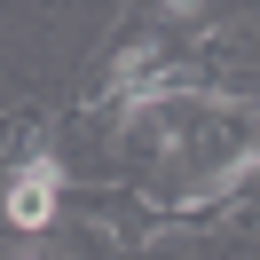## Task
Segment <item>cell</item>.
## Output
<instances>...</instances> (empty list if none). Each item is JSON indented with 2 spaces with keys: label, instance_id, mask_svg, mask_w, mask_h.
Listing matches in <instances>:
<instances>
[{
  "label": "cell",
  "instance_id": "3",
  "mask_svg": "<svg viewBox=\"0 0 260 260\" xmlns=\"http://www.w3.org/2000/svg\"><path fill=\"white\" fill-rule=\"evenodd\" d=\"M8 260H40V252H8Z\"/></svg>",
  "mask_w": 260,
  "mask_h": 260
},
{
  "label": "cell",
  "instance_id": "2",
  "mask_svg": "<svg viewBox=\"0 0 260 260\" xmlns=\"http://www.w3.org/2000/svg\"><path fill=\"white\" fill-rule=\"evenodd\" d=\"M158 8H166V16H174V24H189V16H205L213 0H158Z\"/></svg>",
  "mask_w": 260,
  "mask_h": 260
},
{
  "label": "cell",
  "instance_id": "1",
  "mask_svg": "<svg viewBox=\"0 0 260 260\" xmlns=\"http://www.w3.org/2000/svg\"><path fill=\"white\" fill-rule=\"evenodd\" d=\"M55 205H63V158H55V150H32L16 174L0 181V213H8V229H24V237H40V229L55 221Z\"/></svg>",
  "mask_w": 260,
  "mask_h": 260
}]
</instances>
